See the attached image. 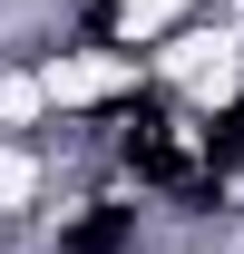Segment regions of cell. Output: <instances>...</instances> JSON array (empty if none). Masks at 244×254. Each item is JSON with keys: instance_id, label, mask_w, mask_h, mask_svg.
<instances>
[{"instance_id": "6da1fadb", "label": "cell", "mask_w": 244, "mask_h": 254, "mask_svg": "<svg viewBox=\"0 0 244 254\" xmlns=\"http://www.w3.org/2000/svg\"><path fill=\"white\" fill-rule=\"evenodd\" d=\"M49 195H59L49 137H0V225H39Z\"/></svg>"}]
</instances>
